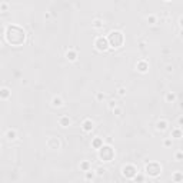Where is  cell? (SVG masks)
Wrapping results in <instances>:
<instances>
[{
  "label": "cell",
  "mask_w": 183,
  "mask_h": 183,
  "mask_svg": "<svg viewBox=\"0 0 183 183\" xmlns=\"http://www.w3.org/2000/svg\"><path fill=\"white\" fill-rule=\"evenodd\" d=\"M50 17H52V13H49V12H47V13L45 14V19H50Z\"/></svg>",
  "instance_id": "33"
},
{
  "label": "cell",
  "mask_w": 183,
  "mask_h": 183,
  "mask_svg": "<svg viewBox=\"0 0 183 183\" xmlns=\"http://www.w3.org/2000/svg\"><path fill=\"white\" fill-rule=\"evenodd\" d=\"M12 96V92L9 87H0V99L1 100H7V99H10Z\"/></svg>",
  "instance_id": "12"
},
{
  "label": "cell",
  "mask_w": 183,
  "mask_h": 183,
  "mask_svg": "<svg viewBox=\"0 0 183 183\" xmlns=\"http://www.w3.org/2000/svg\"><path fill=\"white\" fill-rule=\"evenodd\" d=\"M115 149L112 147V146H102L100 149H99V159L102 160V162H105V163H109L112 162L113 159H115Z\"/></svg>",
  "instance_id": "3"
},
{
  "label": "cell",
  "mask_w": 183,
  "mask_h": 183,
  "mask_svg": "<svg viewBox=\"0 0 183 183\" xmlns=\"http://www.w3.org/2000/svg\"><path fill=\"white\" fill-rule=\"evenodd\" d=\"M103 139L102 137H94L93 140H92V146H93V149H96V150H99L102 146H103Z\"/></svg>",
  "instance_id": "15"
},
{
  "label": "cell",
  "mask_w": 183,
  "mask_h": 183,
  "mask_svg": "<svg viewBox=\"0 0 183 183\" xmlns=\"http://www.w3.org/2000/svg\"><path fill=\"white\" fill-rule=\"evenodd\" d=\"M146 20H147V23H149V25H156L157 23V17L155 16V14H149V16L146 17Z\"/></svg>",
  "instance_id": "23"
},
{
  "label": "cell",
  "mask_w": 183,
  "mask_h": 183,
  "mask_svg": "<svg viewBox=\"0 0 183 183\" xmlns=\"http://www.w3.org/2000/svg\"><path fill=\"white\" fill-rule=\"evenodd\" d=\"M94 177H96V173L92 169L85 172V180H94Z\"/></svg>",
  "instance_id": "19"
},
{
  "label": "cell",
  "mask_w": 183,
  "mask_h": 183,
  "mask_svg": "<svg viewBox=\"0 0 183 183\" xmlns=\"http://www.w3.org/2000/svg\"><path fill=\"white\" fill-rule=\"evenodd\" d=\"M118 94H119V96H124V94H126V87H119V89H118Z\"/></svg>",
  "instance_id": "30"
},
{
  "label": "cell",
  "mask_w": 183,
  "mask_h": 183,
  "mask_svg": "<svg viewBox=\"0 0 183 183\" xmlns=\"http://www.w3.org/2000/svg\"><path fill=\"white\" fill-rule=\"evenodd\" d=\"M94 49H96L97 52H107V50L110 49L109 42H107V39H106L105 36H97V37L94 39Z\"/></svg>",
  "instance_id": "5"
},
{
  "label": "cell",
  "mask_w": 183,
  "mask_h": 183,
  "mask_svg": "<svg viewBox=\"0 0 183 183\" xmlns=\"http://www.w3.org/2000/svg\"><path fill=\"white\" fill-rule=\"evenodd\" d=\"M175 159H176V162H182V160H183V153H182V150L176 152V155H175Z\"/></svg>",
  "instance_id": "26"
},
{
  "label": "cell",
  "mask_w": 183,
  "mask_h": 183,
  "mask_svg": "<svg viewBox=\"0 0 183 183\" xmlns=\"http://www.w3.org/2000/svg\"><path fill=\"white\" fill-rule=\"evenodd\" d=\"M167 72H173V66H167Z\"/></svg>",
  "instance_id": "34"
},
{
  "label": "cell",
  "mask_w": 183,
  "mask_h": 183,
  "mask_svg": "<svg viewBox=\"0 0 183 183\" xmlns=\"http://www.w3.org/2000/svg\"><path fill=\"white\" fill-rule=\"evenodd\" d=\"M136 173H137V167L135 164L129 163V164H126V166L122 167V175H123L126 179H133Z\"/></svg>",
  "instance_id": "6"
},
{
  "label": "cell",
  "mask_w": 183,
  "mask_h": 183,
  "mask_svg": "<svg viewBox=\"0 0 183 183\" xmlns=\"http://www.w3.org/2000/svg\"><path fill=\"white\" fill-rule=\"evenodd\" d=\"M133 180H135V182H143L144 180V176L143 175H135V177H133Z\"/></svg>",
  "instance_id": "27"
},
{
  "label": "cell",
  "mask_w": 183,
  "mask_h": 183,
  "mask_svg": "<svg viewBox=\"0 0 183 183\" xmlns=\"http://www.w3.org/2000/svg\"><path fill=\"white\" fill-rule=\"evenodd\" d=\"M65 56L69 62H76V60H77V52H76L74 49H69V50L66 52Z\"/></svg>",
  "instance_id": "11"
},
{
  "label": "cell",
  "mask_w": 183,
  "mask_h": 183,
  "mask_svg": "<svg viewBox=\"0 0 183 183\" xmlns=\"http://www.w3.org/2000/svg\"><path fill=\"white\" fill-rule=\"evenodd\" d=\"M103 26H105V23H103L100 19H94L93 22H92V27H93V29H96V30L103 29Z\"/></svg>",
  "instance_id": "18"
},
{
  "label": "cell",
  "mask_w": 183,
  "mask_h": 183,
  "mask_svg": "<svg viewBox=\"0 0 183 183\" xmlns=\"http://www.w3.org/2000/svg\"><path fill=\"white\" fill-rule=\"evenodd\" d=\"M136 69H137V72H140V73H147V70H149V62L144 59H140L136 63Z\"/></svg>",
  "instance_id": "8"
},
{
  "label": "cell",
  "mask_w": 183,
  "mask_h": 183,
  "mask_svg": "<svg viewBox=\"0 0 183 183\" xmlns=\"http://www.w3.org/2000/svg\"><path fill=\"white\" fill-rule=\"evenodd\" d=\"M6 139L9 142H14L16 139H17V132L14 130V129H9L6 132Z\"/></svg>",
  "instance_id": "14"
},
{
  "label": "cell",
  "mask_w": 183,
  "mask_h": 183,
  "mask_svg": "<svg viewBox=\"0 0 183 183\" xmlns=\"http://www.w3.org/2000/svg\"><path fill=\"white\" fill-rule=\"evenodd\" d=\"M65 105V102H63V99L60 97V96H54L52 99V106L53 107H62V106Z\"/></svg>",
  "instance_id": "17"
},
{
  "label": "cell",
  "mask_w": 183,
  "mask_h": 183,
  "mask_svg": "<svg viewBox=\"0 0 183 183\" xmlns=\"http://www.w3.org/2000/svg\"><path fill=\"white\" fill-rule=\"evenodd\" d=\"M93 127H94V122L92 120V119H85L83 120V123H82V130L85 132V133H90L93 130Z\"/></svg>",
  "instance_id": "9"
},
{
  "label": "cell",
  "mask_w": 183,
  "mask_h": 183,
  "mask_svg": "<svg viewBox=\"0 0 183 183\" xmlns=\"http://www.w3.org/2000/svg\"><path fill=\"white\" fill-rule=\"evenodd\" d=\"M0 139H1V133H0Z\"/></svg>",
  "instance_id": "36"
},
{
  "label": "cell",
  "mask_w": 183,
  "mask_h": 183,
  "mask_svg": "<svg viewBox=\"0 0 183 183\" xmlns=\"http://www.w3.org/2000/svg\"><path fill=\"white\" fill-rule=\"evenodd\" d=\"M167 126H169V122H167L166 119H160V120L156 123V129L159 132H163V130L167 129Z\"/></svg>",
  "instance_id": "13"
},
{
  "label": "cell",
  "mask_w": 183,
  "mask_h": 183,
  "mask_svg": "<svg viewBox=\"0 0 183 183\" xmlns=\"http://www.w3.org/2000/svg\"><path fill=\"white\" fill-rule=\"evenodd\" d=\"M112 112H113V115H116V116H122V115H123V109L119 107L118 105L115 106V107H112Z\"/></svg>",
  "instance_id": "21"
},
{
  "label": "cell",
  "mask_w": 183,
  "mask_h": 183,
  "mask_svg": "<svg viewBox=\"0 0 183 183\" xmlns=\"http://www.w3.org/2000/svg\"><path fill=\"white\" fill-rule=\"evenodd\" d=\"M46 144H47V147L49 149H52V150H57V149H60V140L59 137H49L47 140H46Z\"/></svg>",
  "instance_id": "7"
},
{
  "label": "cell",
  "mask_w": 183,
  "mask_h": 183,
  "mask_svg": "<svg viewBox=\"0 0 183 183\" xmlns=\"http://www.w3.org/2000/svg\"><path fill=\"white\" fill-rule=\"evenodd\" d=\"M6 39L10 45L20 46V45H23L25 40H26V32L22 27L12 25V26H9L6 29Z\"/></svg>",
  "instance_id": "1"
},
{
  "label": "cell",
  "mask_w": 183,
  "mask_h": 183,
  "mask_svg": "<svg viewBox=\"0 0 183 183\" xmlns=\"http://www.w3.org/2000/svg\"><path fill=\"white\" fill-rule=\"evenodd\" d=\"M144 173L150 177H157L162 173V164L159 162H149L144 166Z\"/></svg>",
  "instance_id": "4"
},
{
  "label": "cell",
  "mask_w": 183,
  "mask_h": 183,
  "mask_svg": "<svg viewBox=\"0 0 183 183\" xmlns=\"http://www.w3.org/2000/svg\"><path fill=\"white\" fill-rule=\"evenodd\" d=\"M139 47H140V49H144V47H146V42H140V43H139Z\"/></svg>",
  "instance_id": "32"
},
{
  "label": "cell",
  "mask_w": 183,
  "mask_h": 183,
  "mask_svg": "<svg viewBox=\"0 0 183 183\" xmlns=\"http://www.w3.org/2000/svg\"><path fill=\"white\" fill-rule=\"evenodd\" d=\"M103 99H105V94H103L102 92H99L97 94H96V100H97V102H102Z\"/></svg>",
  "instance_id": "31"
},
{
  "label": "cell",
  "mask_w": 183,
  "mask_h": 183,
  "mask_svg": "<svg viewBox=\"0 0 183 183\" xmlns=\"http://www.w3.org/2000/svg\"><path fill=\"white\" fill-rule=\"evenodd\" d=\"M164 1H170V0H164Z\"/></svg>",
  "instance_id": "37"
},
{
  "label": "cell",
  "mask_w": 183,
  "mask_h": 183,
  "mask_svg": "<svg viewBox=\"0 0 183 183\" xmlns=\"http://www.w3.org/2000/svg\"><path fill=\"white\" fill-rule=\"evenodd\" d=\"M0 50H1V43H0Z\"/></svg>",
  "instance_id": "35"
},
{
  "label": "cell",
  "mask_w": 183,
  "mask_h": 183,
  "mask_svg": "<svg viewBox=\"0 0 183 183\" xmlns=\"http://www.w3.org/2000/svg\"><path fill=\"white\" fill-rule=\"evenodd\" d=\"M163 146H164V147H169V146H172V137H170V139H164V140H163Z\"/></svg>",
  "instance_id": "29"
},
{
  "label": "cell",
  "mask_w": 183,
  "mask_h": 183,
  "mask_svg": "<svg viewBox=\"0 0 183 183\" xmlns=\"http://www.w3.org/2000/svg\"><path fill=\"white\" fill-rule=\"evenodd\" d=\"M173 180H175V182H182V180H183L182 172H179V170H177L176 173H175V176H173Z\"/></svg>",
  "instance_id": "24"
},
{
  "label": "cell",
  "mask_w": 183,
  "mask_h": 183,
  "mask_svg": "<svg viewBox=\"0 0 183 183\" xmlns=\"http://www.w3.org/2000/svg\"><path fill=\"white\" fill-rule=\"evenodd\" d=\"M9 10V4L7 3H1L0 4V12H7Z\"/></svg>",
  "instance_id": "28"
},
{
  "label": "cell",
  "mask_w": 183,
  "mask_h": 183,
  "mask_svg": "<svg viewBox=\"0 0 183 183\" xmlns=\"http://www.w3.org/2000/svg\"><path fill=\"white\" fill-rule=\"evenodd\" d=\"M106 39L109 42V46H110V47L119 49V47L124 43V34H123V32H120V30H112Z\"/></svg>",
  "instance_id": "2"
},
{
  "label": "cell",
  "mask_w": 183,
  "mask_h": 183,
  "mask_svg": "<svg viewBox=\"0 0 183 183\" xmlns=\"http://www.w3.org/2000/svg\"><path fill=\"white\" fill-rule=\"evenodd\" d=\"M176 93H173V92H167L166 93V96H164V100H166V103H175L176 102Z\"/></svg>",
  "instance_id": "16"
},
{
  "label": "cell",
  "mask_w": 183,
  "mask_h": 183,
  "mask_svg": "<svg viewBox=\"0 0 183 183\" xmlns=\"http://www.w3.org/2000/svg\"><path fill=\"white\" fill-rule=\"evenodd\" d=\"M172 137H175V139H180V137H182V130H180L179 126H177L176 129L172 130Z\"/></svg>",
  "instance_id": "20"
},
{
  "label": "cell",
  "mask_w": 183,
  "mask_h": 183,
  "mask_svg": "<svg viewBox=\"0 0 183 183\" xmlns=\"http://www.w3.org/2000/svg\"><path fill=\"white\" fill-rule=\"evenodd\" d=\"M59 124H60V127H69L72 124V119L69 118V116H66V115H63V116L59 118Z\"/></svg>",
  "instance_id": "10"
},
{
  "label": "cell",
  "mask_w": 183,
  "mask_h": 183,
  "mask_svg": "<svg viewBox=\"0 0 183 183\" xmlns=\"http://www.w3.org/2000/svg\"><path fill=\"white\" fill-rule=\"evenodd\" d=\"M80 169L83 170V172H86V170H90L92 169L90 162H87V160H86V162H82V163H80Z\"/></svg>",
  "instance_id": "22"
},
{
  "label": "cell",
  "mask_w": 183,
  "mask_h": 183,
  "mask_svg": "<svg viewBox=\"0 0 183 183\" xmlns=\"http://www.w3.org/2000/svg\"><path fill=\"white\" fill-rule=\"evenodd\" d=\"M106 172H107V170H106V167H102V166H100V167H97V169H96V172H94V173H96V176H103Z\"/></svg>",
  "instance_id": "25"
}]
</instances>
